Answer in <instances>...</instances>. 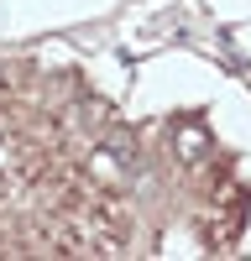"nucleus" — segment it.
Wrapping results in <instances>:
<instances>
[{
  "mask_svg": "<svg viewBox=\"0 0 251 261\" xmlns=\"http://www.w3.org/2000/svg\"><path fill=\"white\" fill-rule=\"evenodd\" d=\"M204 151H209V136H204V130H194V125H188L183 136H178V157H183V162H199Z\"/></svg>",
  "mask_w": 251,
  "mask_h": 261,
  "instance_id": "f257e3e1",
  "label": "nucleus"
}]
</instances>
